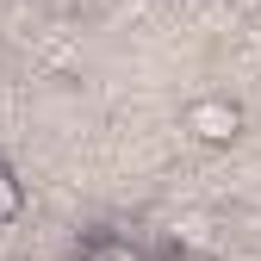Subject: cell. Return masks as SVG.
Masks as SVG:
<instances>
[{
	"mask_svg": "<svg viewBox=\"0 0 261 261\" xmlns=\"http://www.w3.org/2000/svg\"><path fill=\"white\" fill-rule=\"evenodd\" d=\"M180 124H187V137H193V143L224 149V143H237V137H243V106L230 100V93H199V100L180 112Z\"/></svg>",
	"mask_w": 261,
	"mask_h": 261,
	"instance_id": "1",
	"label": "cell"
},
{
	"mask_svg": "<svg viewBox=\"0 0 261 261\" xmlns=\"http://www.w3.org/2000/svg\"><path fill=\"white\" fill-rule=\"evenodd\" d=\"M174 237H180L187 249H212V218H205V212H187V218L174 224Z\"/></svg>",
	"mask_w": 261,
	"mask_h": 261,
	"instance_id": "2",
	"label": "cell"
},
{
	"mask_svg": "<svg viewBox=\"0 0 261 261\" xmlns=\"http://www.w3.org/2000/svg\"><path fill=\"white\" fill-rule=\"evenodd\" d=\"M19 212H25V187H19L7 168H0V230H7V224H13Z\"/></svg>",
	"mask_w": 261,
	"mask_h": 261,
	"instance_id": "3",
	"label": "cell"
}]
</instances>
